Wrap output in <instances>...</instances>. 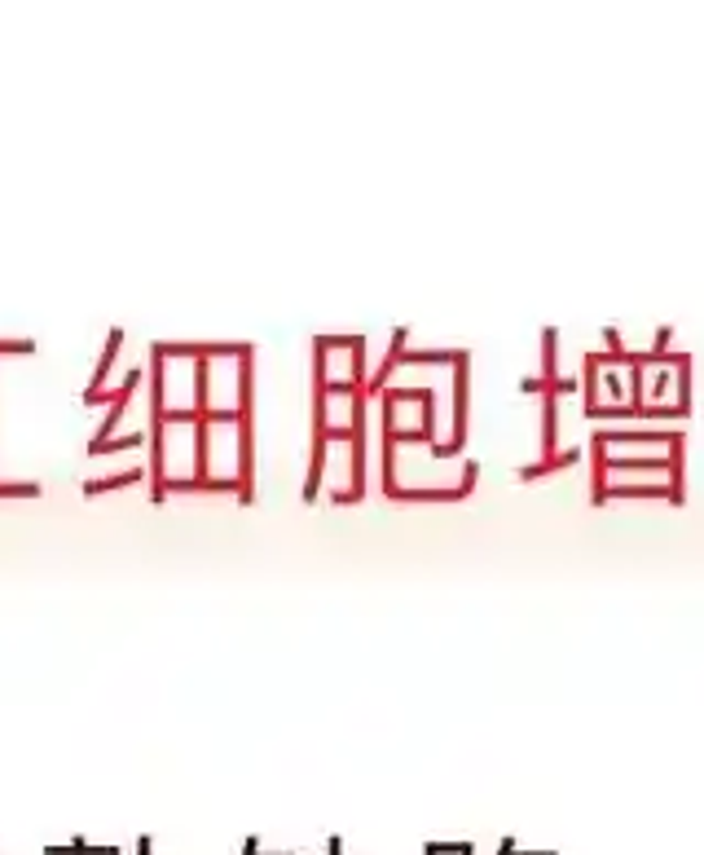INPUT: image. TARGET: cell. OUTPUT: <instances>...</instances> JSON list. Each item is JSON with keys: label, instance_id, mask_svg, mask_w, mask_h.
Listing matches in <instances>:
<instances>
[{"label": "cell", "instance_id": "cell-1", "mask_svg": "<svg viewBox=\"0 0 704 855\" xmlns=\"http://www.w3.org/2000/svg\"><path fill=\"white\" fill-rule=\"evenodd\" d=\"M630 446H647L652 455H669L678 446H687V433L682 428H647V423H634V428H595L591 437V455H626Z\"/></svg>", "mask_w": 704, "mask_h": 855}, {"label": "cell", "instance_id": "cell-2", "mask_svg": "<svg viewBox=\"0 0 704 855\" xmlns=\"http://www.w3.org/2000/svg\"><path fill=\"white\" fill-rule=\"evenodd\" d=\"M621 498H665V503H682V494H678L669 481H608L604 494H595L591 503L604 507V503H621Z\"/></svg>", "mask_w": 704, "mask_h": 855}, {"label": "cell", "instance_id": "cell-3", "mask_svg": "<svg viewBox=\"0 0 704 855\" xmlns=\"http://www.w3.org/2000/svg\"><path fill=\"white\" fill-rule=\"evenodd\" d=\"M466 406H472V358L453 366V433L449 446L466 450Z\"/></svg>", "mask_w": 704, "mask_h": 855}, {"label": "cell", "instance_id": "cell-4", "mask_svg": "<svg viewBox=\"0 0 704 855\" xmlns=\"http://www.w3.org/2000/svg\"><path fill=\"white\" fill-rule=\"evenodd\" d=\"M142 375H146L142 366H137V371H129V380H124L120 388H114V393L106 397V401H110V414H106V423L97 428V446H101V442H110V433H114V423H120V419H124V410H129V401H133V393H137V384H142Z\"/></svg>", "mask_w": 704, "mask_h": 855}, {"label": "cell", "instance_id": "cell-5", "mask_svg": "<svg viewBox=\"0 0 704 855\" xmlns=\"http://www.w3.org/2000/svg\"><path fill=\"white\" fill-rule=\"evenodd\" d=\"M581 393H585L581 414H591V410L604 406V362H599V353H585L581 358Z\"/></svg>", "mask_w": 704, "mask_h": 855}, {"label": "cell", "instance_id": "cell-6", "mask_svg": "<svg viewBox=\"0 0 704 855\" xmlns=\"http://www.w3.org/2000/svg\"><path fill=\"white\" fill-rule=\"evenodd\" d=\"M124 349V332L114 327L110 332V340H106V349H101V358H97V371H93V384L84 388V401L88 406H97V397H101V388H106V380H110V366H114V353Z\"/></svg>", "mask_w": 704, "mask_h": 855}, {"label": "cell", "instance_id": "cell-7", "mask_svg": "<svg viewBox=\"0 0 704 855\" xmlns=\"http://www.w3.org/2000/svg\"><path fill=\"white\" fill-rule=\"evenodd\" d=\"M466 358H472L466 349H405L397 366H458Z\"/></svg>", "mask_w": 704, "mask_h": 855}, {"label": "cell", "instance_id": "cell-8", "mask_svg": "<svg viewBox=\"0 0 704 855\" xmlns=\"http://www.w3.org/2000/svg\"><path fill=\"white\" fill-rule=\"evenodd\" d=\"M559 455V397L542 393V459Z\"/></svg>", "mask_w": 704, "mask_h": 855}, {"label": "cell", "instance_id": "cell-9", "mask_svg": "<svg viewBox=\"0 0 704 855\" xmlns=\"http://www.w3.org/2000/svg\"><path fill=\"white\" fill-rule=\"evenodd\" d=\"M581 459V446H568V450H559L555 459H537V463H529V468H520L515 472V481H542V477H555V472H563V468H572Z\"/></svg>", "mask_w": 704, "mask_h": 855}, {"label": "cell", "instance_id": "cell-10", "mask_svg": "<svg viewBox=\"0 0 704 855\" xmlns=\"http://www.w3.org/2000/svg\"><path fill=\"white\" fill-rule=\"evenodd\" d=\"M146 477V468H129V472H120V477H101V481H84V498H97V494H106V490H124V485H137Z\"/></svg>", "mask_w": 704, "mask_h": 855}, {"label": "cell", "instance_id": "cell-11", "mask_svg": "<svg viewBox=\"0 0 704 855\" xmlns=\"http://www.w3.org/2000/svg\"><path fill=\"white\" fill-rule=\"evenodd\" d=\"M669 384H673V366H647V410L652 406H665V393H669Z\"/></svg>", "mask_w": 704, "mask_h": 855}, {"label": "cell", "instance_id": "cell-12", "mask_svg": "<svg viewBox=\"0 0 704 855\" xmlns=\"http://www.w3.org/2000/svg\"><path fill=\"white\" fill-rule=\"evenodd\" d=\"M673 384H678V393H673V406H678V410L691 419V353H687V358L673 366Z\"/></svg>", "mask_w": 704, "mask_h": 855}, {"label": "cell", "instance_id": "cell-13", "mask_svg": "<svg viewBox=\"0 0 704 855\" xmlns=\"http://www.w3.org/2000/svg\"><path fill=\"white\" fill-rule=\"evenodd\" d=\"M604 406H626L630 401V388H626V380H621V371L617 366H604Z\"/></svg>", "mask_w": 704, "mask_h": 855}, {"label": "cell", "instance_id": "cell-14", "mask_svg": "<svg viewBox=\"0 0 704 855\" xmlns=\"http://www.w3.org/2000/svg\"><path fill=\"white\" fill-rule=\"evenodd\" d=\"M142 442H146L142 433H133V437H120V442H101V446L93 442V446H88V455H110V450H133V446H142Z\"/></svg>", "mask_w": 704, "mask_h": 855}, {"label": "cell", "instance_id": "cell-15", "mask_svg": "<svg viewBox=\"0 0 704 855\" xmlns=\"http://www.w3.org/2000/svg\"><path fill=\"white\" fill-rule=\"evenodd\" d=\"M36 485H0V498H36Z\"/></svg>", "mask_w": 704, "mask_h": 855}, {"label": "cell", "instance_id": "cell-16", "mask_svg": "<svg viewBox=\"0 0 704 855\" xmlns=\"http://www.w3.org/2000/svg\"><path fill=\"white\" fill-rule=\"evenodd\" d=\"M32 340H0V353H32Z\"/></svg>", "mask_w": 704, "mask_h": 855}, {"label": "cell", "instance_id": "cell-17", "mask_svg": "<svg viewBox=\"0 0 704 855\" xmlns=\"http://www.w3.org/2000/svg\"><path fill=\"white\" fill-rule=\"evenodd\" d=\"M520 388H524V393H546V384H542V380H537V375H529V380H524V384H520Z\"/></svg>", "mask_w": 704, "mask_h": 855}, {"label": "cell", "instance_id": "cell-18", "mask_svg": "<svg viewBox=\"0 0 704 855\" xmlns=\"http://www.w3.org/2000/svg\"><path fill=\"white\" fill-rule=\"evenodd\" d=\"M243 855H260V842H256V838H247V842H243Z\"/></svg>", "mask_w": 704, "mask_h": 855}, {"label": "cell", "instance_id": "cell-19", "mask_svg": "<svg viewBox=\"0 0 704 855\" xmlns=\"http://www.w3.org/2000/svg\"><path fill=\"white\" fill-rule=\"evenodd\" d=\"M498 855H515V842H511V838H502V846H498Z\"/></svg>", "mask_w": 704, "mask_h": 855}, {"label": "cell", "instance_id": "cell-20", "mask_svg": "<svg viewBox=\"0 0 704 855\" xmlns=\"http://www.w3.org/2000/svg\"><path fill=\"white\" fill-rule=\"evenodd\" d=\"M423 855H432V846H427V851H423Z\"/></svg>", "mask_w": 704, "mask_h": 855}, {"label": "cell", "instance_id": "cell-21", "mask_svg": "<svg viewBox=\"0 0 704 855\" xmlns=\"http://www.w3.org/2000/svg\"><path fill=\"white\" fill-rule=\"evenodd\" d=\"M546 855H555V851H546Z\"/></svg>", "mask_w": 704, "mask_h": 855}]
</instances>
